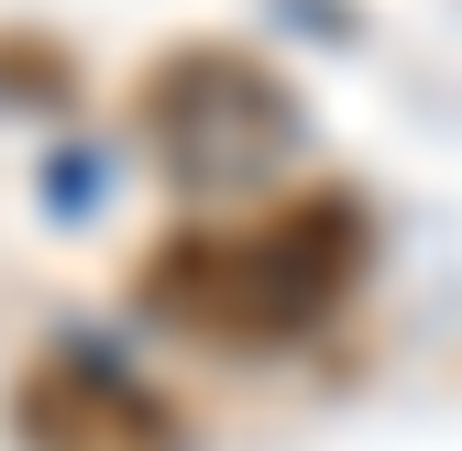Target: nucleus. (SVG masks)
I'll use <instances>...</instances> for the list:
<instances>
[{
	"label": "nucleus",
	"mask_w": 462,
	"mask_h": 451,
	"mask_svg": "<svg viewBox=\"0 0 462 451\" xmlns=\"http://www.w3.org/2000/svg\"><path fill=\"white\" fill-rule=\"evenodd\" d=\"M374 264V209L353 188L264 198L254 220H177L133 264V308L199 353H286L353 308Z\"/></svg>",
	"instance_id": "nucleus-1"
},
{
	"label": "nucleus",
	"mask_w": 462,
	"mask_h": 451,
	"mask_svg": "<svg viewBox=\"0 0 462 451\" xmlns=\"http://www.w3.org/2000/svg\"><path fill=\"white\" fill-rule=\"evenodd\" d=\"M12 451H188V419L143 374L55 342L12 374Z\"/></svg>",
	"instance_id": "nucleus-3"
},
{
	"label": "nucleus",
	"mask_w": 462,
	"mask_h": 451,
	"mask_svg": "<svg viewBox=\"0 0 462 451\" xmlns=\"http://www.w3.org/2000/svg\"><path fill=\"white\" fill-rule=\"evenodd\" d=\"M133 122H143L165 177L254 188L264 165L298 143V88H286L254 44H165L143 67V88H133Z\"/></svg>",
	"instance_id": "nucleus-2"
}]
</instances>
